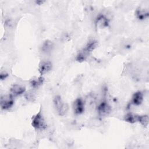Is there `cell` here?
Segmentation results:
<instances>
[{"mask_svg":"<svg viewBox=\"0 0 149 149\" xmlns=\"http://www.w3.org/2000/svg\"><path fill=\"white\" fill-rule=\"evenodd\" d=\"M98 42L95 40H89L85 45L84 47L77 54L76 60L79 62H83L87 59L90 54L97 48Z\"/></svg>","mask_w":149,"mask_h":149,"instance_id":"6da1fadb","label":"cell"},{"mask_svg":"<svg viewBox=\"0 0 149 149\" xmlns=\"http://www.w3.org/2000/svg\"><path fill=\"white\" fill-rule=\"evenodd\" d=\"M53 104L56 112L59 116H64L66 114L69 107L66 103L64 102L61 96H55L53 99Z\"/></svg>","mask_w":149,"mask_h":149,"instance_id":"7a4b0ae2","label":"cell"},{"mask_svg":"<svg viewBox=\"0 0 149 149\" xmlns=\"http://www.w3.org/2000/svg\"><path fill=\"white\" fill-rule=\"evenodd\" d=\"M32 126L36 130H42L47 127V123L45 119L41 112H38L32 118Z\"/></svg>","mask_w":149,"mask_h":149,"instance_id":"3957f363","label":"cell"},{"mask_svg":"<svg viewBox=\"0 0 149 149\" xmlns=\"http://www.w3.org/2000/svg\"><path fill=\"white\" fill-rule=\"evenodd\" d=\"M14 104L13 97L11 95H4L1 97L0 106L3 110H8L11 108Z\"/></svg>","mask_w":149,"mask_h":149,"instance_id":"277c9868","label":"cell"},{"mask_svg":"<svg viewBox=\"0 0 149 149\" xmlns=\"http://www.w3.org/2000/svg\"><path fill=\"white\" fill-rule=\"evenodd\" d=\"M97 111L100 116H107L111 113V107L107 101H103L98 105Z\"/></svg>","mask_w":149,"mask_h":149,"instance_id":"5b68a950","label":"cell"},{"mask_svg":"<svg viewBox=\"0 0 149 149\" xmlns=\"http://www.w3.org/2000/svg\"><path fill=\"white\" fill-rule=\"evenodd\" d=\"M72 108L75 115H79L83 113L84 111V102L82 98H77L73 102Z\"/></svg>","mask_w":149,"mask_h":149,"instance_id":"8992f818","label":"cell"},{"mask_svg":"<svg viewBox=\"0 0 149 149\" xmlns=\"http://www.w3.org/2000/svg\"><path fill=\"white\" fill-rule=\"evenodd\" d=\"M109 21L108 17L103 15H98L95 20V25L97 28L98 29H104L109 26Z\"/></svg>","mask_w":149,"mask_h":149,"instance_id":"52a82bcc","label":"cell"},{"mask_svg":"<svg viewBox=\"0 0 149 149\" xmlns=\"http://www.w3.org/2000/svg\"><path fill=\"white\" fill-rule=\"evenodd\" d=\"M52 68V64L51 61L47 60L42 61L38 65V72L41 75H44L50 72Z\"/></svg>","mask_w":149,"mask_h":149,"instance_id":"ba28073f","label":"cell"},{"mask_svg":"<svg viewBox=\"0 0 149 149\" xmlns=\"http://www.w3.org/2000/svg\"><path fill=\"white\" fill-rule=\"evenodd\" d=\"M25 91H26L25 87L21 84H13L10 88V95H12L13 97L20 95L23 94L25 92Z\"/></svg>","mask_w":149,"mask_h":149,"instance_id":"9c48e42d","label":"cell"},{"mask_svg":"<svg viewBox=\"0 0 149 149\" xmlns=\"http://www.w3.org/2000/svg\"><path fill=\"white\" fill-rule=\"evenodd\" d=\"M132 103L136 106L141 104L143 101V94L141 91H138L133 94L132 97Z\"/></svg>","mask_w":149,"mask_h":149,"instance_id":"30bf717a","label":"cell"},{"mask_svg":"<svg viewBox=\"0 0 149 149\" xmlns=\"http://www.w3.org/2000/svg\"><path fill=\"white\" fill-rule=\"evenodd\" d=\"M135 15L136 17L140 20H144L148 17V11L143 8L139 7L135 11Z\"/></svg>","mask_w":149,"mask_h":149,"instance_id":"8fae6325","label":"cell"},{"mask_svg":"<svg viewBox=\"0 0 149 149\" xmlns=\"http://www.w3.org/2000/svg\"><path fill=\"white\" fill-rule=\"evenodd\" d=\"M137 122H139L142 126L146 127L148 125L149 120L148 116L147 115H141L136 116Z\"/></svg>","mask_w":149,"mask_h":149,"instance_id":"7c38bea8","label":"cell"},{"mask_svg":"<svg viewBox=\"0 0 149 149\" xmlns=\"http://www.w3.org/2000/svg\"><path fill=\"white\" fill-rule=\"evenodd\" d=\"M44 80V79L42 77H39L32 79L30 81V84L33 88H38L40 86H41Z\"/></svg>","mask_w":149,"mask_h":149,"instance_id":"4fadbf2b","label":"cell"},{"mask_svg":"<svg viewBox=\"0 0 149 149\" xmlns=\"http://www.w3.org/2000/svg\"><path fill=\"white\" fill-rule=\"evenodd\" d=\"M52 47H53L52 42L50 41L47 40L43 43L41 47V50L43 52L47 53V52H50V51L52 49Z\"/></svg>","mask_w":149,"mask_h":149,"instance_id":"5bb4252c","label":"cell"},{"mask_svg":"<svg viewBox=\"0 0 149 149\" xmlns=\"http://www.w3.org/2000/svg\"><path fill=\"white\" fill-rule=\"evenodd\" d=\"M136 115L133 114L132 113H127L125 116H124V120L126 122L130 123H134L137 122Z\"/></svg>","mask_w":149,"mask_h":149,"instance_id":"9a60e30c","label":"cell"},{"mask_svg":"<svg viewBox=\"0 0 149 149\" xmlns=\"http://www.w3.org/2000/svg\"><path fill=\"white\" fill-rule=\"evenodd\" d=\"M8 76V74L6 73H5V72H1V74H0V79L1 80H4L6 78V77Z\"/></svg>","mask_w":149,"mask_h":149,"instance_id":"2e32d148","label":"cell"}]
</instances>
